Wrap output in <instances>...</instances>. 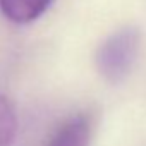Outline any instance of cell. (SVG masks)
I'll return each mask as SVG.
<instances>
[{
	"mask_svg": "<svg viewBox=\"0 0 146 146\" xmlns=\"http://www.w3.org/2000/svg\"><path fill=\"white\" fill-rule=\"evenodd\" d=\"M91 129V119L88 115H74L57 129L46 146H90Z\"/></svg>",
	"mask_w": 146,
	"mask_h": 146,
	"instance_id": "obj_2",
	"label": "cell"
},
{
	"mask_svg": "<svg viewBox=\"0 0 146 146\" xmlns=\"http://www.w3.org/2000/svg\"><path fill=\"white\" fill-rule=\"evenodd\" d=\"M141 35L134 26H124L112 33L96 52L98 72L112 84L122 83L137 60Z\"/></svg>",
	"mask_w": 146,
	"mask_h": 146,
	"instance_id": "obj_1",
	"label": "cell"
},
{
	"mask_svg": "<svg viewBox=\"0 0 146 146\" xmlns=\"http://www.w3.org/2000/svg\"><path fill=\"white\" fill-rule=\"evenodd\" d=\"M17 132V115L9 98L0 95V146H11Z\"/></svg>",
	"mask_w": 146,
	"mask_h": 146,
	"instance_id": "obj_4",
	"label": "cell"
},
{
	"mask_svg": "<svg viewBox=\"0 0 146 146\" xmlns=\"http://www.w3.org/2000/svg\"><path fill=\"white\" fill-rule=\"evenodd\" d=\"M52 2L53 0H0V11L16 24H28L41 17Z\"/></svg>",
	"mask_w": 146,
	"mask_h": 146,
	"instance_id": "obj_3",
	"label": "cell"
}]
</instances>
